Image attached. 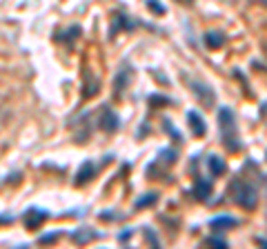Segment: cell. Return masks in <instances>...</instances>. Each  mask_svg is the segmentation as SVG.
Returning <instances> with one entry per match:
<instances>
[{
	"instance_id": "44dd1931",
	"label": "cell",
	"mask_w": 267,
	"mask_h": 249,
	"mask_svg": "<svg viewBox=\"0 0 267 249\" xmlns=\"http://www.w3.org/2000/svg\"><path fill=\"white\" fill-rule=\"evenodd\" d=\"M256 3H260V5H265V7H267V0H256Z\"/></svg>"
},
{
	"instance_id": "4fadbf2b",
	"label": "cell",
	"mask_w": 267,
	"mask_h": 249,
	"mask_svg": "<svg viewBox=\"0 0 267 249\" xmlns=\"http://www.w3.org/2000/svg\"><path fill=\"white\" fill-rule=\"evenodd\" d=\"M129 82V69H127V67H123V69H120V74L116 76V80H114V92H116V96H120V92H123L125 89V85Z\"/></svg>"
},
{
	"instance_id": "5b68a950",
	"label": "cell",
	"mask_w": 267,
	"mask_h": 249,
	"mask_svg": "<svg viewBox=\"0 0 267 249\" xmlns=\"http://www.w3.org/2000/svg\"><path fill=\"white\" fill-rule=\"evenodd\" d=\"M100 129H105L109 133L118 129V116L109 107H105V109H102V114H100Z\"/></svg>"
},
{
	"instance_id": "6da1fadb",
	"label": "cell",
	"mask_w": 267,
	"mask_h": 249,
	"mask_svg": "<svg viewBox=\"0 0 267 249\" xmlns=\"http://www.w3.org/2000/svg\"><path fill=\"white\" fill-rule=\"evenodd\" d=\"M218 123H221V136H223V145L227 147V151H238L241 141H238V131H236V118H234L232 109L223 107L218 112Z\"/></svg>"
},
{
	"instance_id": "7a4b0ae2",
	"label": "cell",
	"mask_w": 267,
	"mask_h": 249,
	"mask_svg": "<svg viewBox=\"0 0 267 249\" xmlns=\"http://www.w3.org/2000/svg\"><path fill=\"white\" fill-rule=\"evenodd\" d=\"M232 191H234V200L236 205H241L243 209H254L258 203V189L245 180H236L232 185Z\"/></svg>"
},
{
	"instance_id": "ffe728a7",
	"label": "cell",
	"mask_w": 267,
	"mask_h": 249,
	"mask_svg": "<svg viewBox=\"0 0 267 249\" xmlns=\"http://www.w3.org/2000/svg\"><path fill=\"white\" fill-rule=\"evenodd\" d=\"M56 238H58V234H51V236H42V238H40V242H54Z\"/></svg>"
},
{
	"instance_id": "52a82bcc",
	"label": "cell",
	"mask_w": 267,
	"mask_h": 249,
	"mask_svg": "<svg viewBox=\"0 0 267 249\" xmlns=\"http://www.w3.org/2000/svg\"><path fill=\"white\" fill-rule=\"evenodd\" d=\"M187 120H190V127H192V133L194 136H205L207 133V127H205V123H203V118L198 116L196 112H187Z\"/></svg>"
},
{
	"instance_id": "7c38bea8",
	"label": "cell",
	"mask_w": 267,
	"mask_h": 249,
	"mask_svg": "<svg viewBox=\"0 0 267 249\" xmlns=\"http://www.w3.org/2000/svg\"><path fill=\"white\" fill-rule=\"evenodd\" d=\"M223 42H225V36H223L221 32L205 34V45H207L209 49H218V47H223Z\"/></svg>"
},
{
	"instance_id": "2e32d148",
	"label": "cell",
	"mask_w": 267,
	"mask_h": 249,
	"mask_svg": "<svg viewBox=\"0 0 267 249\" xmlns=\"http://www.w3.org/2000/svg\"><path fill=\"white\" fill-rule=\"evenodd\" d=\"M149 105H154V107L169 105V98H165V96H149Z\"/></svg>"
},
{
	"instance_id": "8fae6325",
	"label": "cell",
	"mask_w": 267,
	"mask_h": 249,
	"mask_svg": "<svg viewBox=\"0 0 267 249\" xmlns=\"http://www.w3.org/2000/svg\"><path fill=\"white\" fill-rule=\"evenodd\" d=\"M116 18H114V25H112V34H118L120 29H134V25H136V22H131L129 18H127L125 14H114Z\"/></svg>"
},
{
	"instance_id": "7402d4cb",
	"label": "cell",
	"mask_w": 267,
	"mask_h": 249,
	"mask_svg": "<svg viewBox=\"0 0 267 249\" xmlns=\"http://www.w3.org/2000/svg\"><path fill=\"white\" fill-rule=\"evenodd\" d=\"M180 3H192V0H180Z\"/></svg>"
},
{
	"instance_id": "8992f818",
	"label": "cell",
	"mask_w": 267,
	"mask_h": 249,
	"mask_svg": "<svg viewBox=\"0 0 267 249\" xmlns=\"http://www.w3.org/2000/svg\"><path fill=\"white\" fill-rule=\"evenodd\" d=\"M194 92H196V96L200 98V102H205V107H211V105H214L216 96H214V92H211L207 85H203V82H194Z\"/></svg>"
},
{
	"instance_id": "ba28073f",
	"label": "cell",
	"mask_w": 267,
	"mask_h": 249,
	"mask_svg": "<svg viewBox=\"0 0 267 249\" xmlns=\"http://www.w3.org/2000/svg\"><path fill=\"white\" fill-rule=\"evenodd\" d=\"M192 193H194V198L196 200H207L209 193H211V183H207V180H196Z\"/></svg>"
},
{
	"instance_id": "9c48e42d",
	"label": "cell",
	"mask_w": 267,
	"mask_h": 249,
	"mask_svg": "<svg viewBox=\"0 0 267 249\" xmlns=\"http://www.w3.org/2000/svg\"><path fill=\"white\" fill-rule=\"evenodd\" d=\"M207 167H209V172L214 176H223V174H225V169H227L225 160H223L221 156H209L207 158Z\"/></svg>"
},
{
	"instance_id": "30bf717a",
	"label": "cell",
	"mask_w": 267,
	"mask_h": 249,
	"mask_svg": "<svg viewBox=\"0 0 267 249\" xmlns=\"http://www.w3.org/2000/svg\"><path fill=\"white\" fill-rule=\"evenodd\" d=\"M76 242H81V245H87L89 240H94V238H98V232H94V229H89V227H83L81 232H74V236H71Z\"/></svg>"
},
{
	"instance_id": "d6986e66",
	"label": "cell",
	"mask_w": 267,
	"mask_h": 249,
	"mask_svg": "<svg viewBox=\"0 0 267 249\" xmlns=\"http://www.w3.org/2000/svg\"><path fill=\"white\" fill-rule=\"evenodd\" d=\"M147 7H149V9H154L156 14H163V11H165V9H163L161 5H158V3H156V0H147Z\"/></svg>"
},
{
	"instance_id": "3957f363",
	"label": "cell",
	"mask_w": 267,
	"mask_h": 249,
	"mask_svg": "<svg viewBox=\"0 0 267 249\" xmlns=\"http://www.w3.org/2000/svg\"><path fill=\"white\" fill-rule=\"evenodd\" d=\"M49 218V214H47L45 209H36V207H32V209H27L25 211V227L27 229H38L42 223Z\"/></svg>"
},
{
	"instance_id": "ac0fdd59",
	"label": "cell",
	"mask_w": 267,
	"mask_h": 249,
	"mask_svg": "<svg viewBox=\"0 0 267 249\" xmlns=\"http://www.w3.org/2000/svg\"><path fill=\"white\" fill-rule=\"evenodd\" d=\"M205 245H214V247H227V242L223 238H207L205 240Z\"/></svg>"
},
{
	"instance_id": "5bb4252c",
	"label": "cell",
	"mask_w": 267,
	"mask_h": 249,
	"mask_svg": "<svg viewBox=\"0 0 267 249\" xmlns=\"http://www.w3.org/2000/svg\"><path fill=\"white\" fill-rule=\"evenodd\" d=\"M236 225V218H232V216H218V218H214V220L209 223V227L211 229H221V227H234Z\"/></svg>"
},
{
	"instance_id": "e0dca14e",
	"label": "cell",
	"mask_w": 267,
	"mask_h": 249,
	"mask_svg": "<svg viewBox=\"0 0 267 249\" xmlns=\"http://www.w3.org/2000/svg\"><path fill=\"white\" fill-rule=\"evenodd\" d=\"M161 160H163V162H174V160H176V151H174V149L161 151Z\"/></svg>"
},
{
	"instance_id": "277c9868",
	"label": "cell",
	"mask_w": 267,
	"mask_h": 249,
	"mask_svg": "<svg viewBox=\"0 0 267 249\" xmlns=\"http://www.w3.org/2000/svg\"><path fill=\"white\" fill-rule=\"evenodd\" d=\"M96 172H98V169H96V165L92 160H85L83 162V167L78 169V176H76V185H87L89 180L94 178L96 176Z\"/></svg>"
},
{
	"instance_id": "9a60e30c",
	"label": "cell",
	"mask_w": 267,
	"mask_h": 249,
	"mask_svg": "<svg viewBox=\"0 0 267 249\" xmlns=\"http://www.w3.org/2000/svg\"><path fill=\"white\" fill-rule=\"evenodd\" d=\"M156 200H158V193L151 191V193H147V196H143V198L136 200V207H138V209H141V207H147V205H154Z\"/></svg>"
}]
</instances>
